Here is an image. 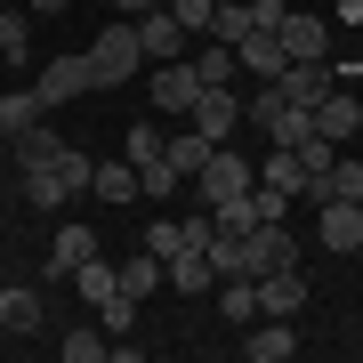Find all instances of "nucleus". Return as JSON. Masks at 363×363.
Masks as SVG:
<instances>
[{
  "instance_id": "f257e3e1",
  "label": "nucleus",
  "mask_w": 363,
  "mask_h": 363,
  "mask_svg": "<svg viewBox=\"0 0 363 363\" xmlns=\"http://www.w3.org/2000/svg\"><path fill=\"white\" fill-rule=\"evenodd\" d=\"M186 186H194L202 210H218V202H234V194H250V186H259V162H250L242 145H210V162H202Z\"/></svg>"
},
{
  "instance_id": "f03ea898",
  "label": "nucleus",
  "mask_w": 363,
  "mask_h": 363,
  "mask_svg": "<svg viewBox=\"0 0 363 363\" xmlns=\"http://www.w3.org/2000/svg\"><path fill=\"white\" fill-rule=\"evenodd\" d=\"M89 73H97V89H113V81H138V73H145V49H138V25H130V16H113V25L89 40Z\"/></svg>"
},
{
  "instance_id": "7ed1b4c3",
  "label": "nucleus",
  "mask_w": 363,
  "mask_h": 363,
  "mask_svg": "<svg viewBox=\"0 0 363 363\" xmlns=\"http://www.w3.org/2000/svg\"><path fill=\"white\" fill-rule=\"evenodd\" d=\"M33 89H40V105H49V113H57V105H73V97H89V89H97V73H89V49H81V57H49Z\"/></svg>"
},
{
  "instance_id": "20e7f679",
  "label": "nucleus",
  "mask_w": 363,
  "mask_h": 363,
  "mask_svg": "<svg viewBox=\"0 0 363 363\" xmlns=\"http://www.w3.org/2000/svg\"><path fill=\"white\" fill-rule=\"evenodd\" d=\"M186 121H194L210 145H226L234 130H242V97H234V81H210V89L194 97V113H186Z\"/></svg>"
},
{
  "instance_id": "39448f33",
  "label": "nucleus",
  "mask_w": 363,
  "mask_h": 363,
  "mask_svg": "<svg viewBox=\"0 0 363 363\" xmlns=\"http://www.w3.org/2000/svg\"><path fill=\"white\" fill-rule=\"evenodd\" d=\"M242 250H250V274H274V267H298V234L291 218H259L242 234Z\"/></svg>"
},
{
  "instance_id": "423d86ee",
  "label": "nucleus",
  "mask_w": 363,
  "mask_h": 363,
  "mask_svg": "<svg viewBox=\"0 0 363 363\" xmlns=\"http://www.w3.org/2000/svg\"><path fill=\"white\" fill-rule=\"evenodd\" d=\"M162 283H169V291H186V298H202V291H218V267H210V250H202V242H178V250L162 259Z\"/></svg>"
},
{
  "instance_id": "0eeeda50",
  "label": "nucleus",
  "mask_w": 363,
  "mask_h": 363,
  "mask_svg": "<svg viewBox=\"0 0 363 363\" xmlns=\"http://www.w3.org/2000/svg\"><path fill=\"white\" fill-rule=\"evenodd\" d=\"M315 226H323L331 259H355L363 250V202H315Z\"/></svg>"
},
{
  "instance_id": "6e6552de",
  "label": "nucleus",
  "mask_w": 363,
  "mask_h": 363,
  "mask_svg": "<svg viewBox=\"0 0 363 363\" xmlns=\"http://www.w3.org/2000/svg\"><path fill=\"white\" fill-rule=\"evenodd\" d=\"M138 25V49H145V65H178V49H186V25L169 9H145V16H130Z\"/></svg>"
},
{
  "instance_id": "1a4fd4ad",
  "label": "nucleus",
  "mask_w": 363,
  "mask_h": 363,
  "mask_svg": "<svg viewBox=\"0 0 363 363\" xmlns=\"http://www.w3.org/2000/svg\"><path fill=\"white\" fill-rule=\"evenodd\" d=\"M274 40H283L291 65H331V25H323V16H283Z\"/></svg>"
},
{
  "instance_id": "9d476101",
  "label": "nucleus",
  "mask_w": 363,
  "mask_h": 363,
  "mask_svg": "<svg viewBox=\"0 0 363 363\" xmlns=\"http://www.w3.org/2000/svg\"><path fill=\"white\" fill-rule=\"evenodd\" d=\"M145 97H154L162 113H194V97H202V73L186 65V57H178V65H154V81H145Z\"/></svg>"
},
{
  "instance_id": "9b49d317",
  "label": "nucleus",
  "mask_w": 363,
  "mask_h": 363,
  "mask_svg": "<svg viewBox=\"0 0 363 363\" xmlns=\"http://www.w3.org/2000/svg\"><path fill=\"white\" fill-rule=\"evenodd\" d=\"M355 130H363V97H355V89H323V97H315V138L347 145Z\"/></svg>"
},
{
  "instance_id": "f8f14e48",
  "label": "nucleus",
  "mask_w": 363,
  "mask_h": 363,
  "mask_svg": "<svg viewBox=\"0 0 363 363\" xmlns=\"http://www.w3.org/2000/svg\"><path fill=\"white\" fill-rule=\"evenodd\" d=\"M250 283H259V315H298V307H307V274H298V267L250 274Z\"/></svg>"
},
{
  "instance_id": "ddd939ff",
  "label": "nucleus",
  "mask_w": 363,
  "mask_h": 363,
  "mask_svg": "<svg viewBox=\"0 0 363 363\" xmlns=\"http://www.w3.org/2000/svg\"><path fill=\"white\" fill-rule=\"evenodd\" d=\"M298 202H307V210H315V202H363V162H355V154H339V162L323 169V178H315L307 194H298Z\"/></svg>"
},
{
  "instance_id": "4468645a",
  "label": "nucleus",
  "mask_w": 363,
  "mask_h": 363,
  "mask_svg": "<svg viewBox=\"0 0 363 363\" xmlns=\"http://www.w3.org/2000/svg\"><path fill=\"white\" fill-rule=\"evenodd\" d=\"M242 331H250V323H242ZM242 355H250V363H291V355H298V331H291V315H267V323L242 339Z\"/></svg>"
},
{
  "instance_id": "2eb2a0df",
  "label": "nucleus",
  "mask_w": 363,
  "mask_h": 363,
  "mask_svg": "<svg viewBox=\"0 0 363 363\" xmlns=\"http://www.w3.org/2000/svg\"><path fill=\"white\" fill-rule=\"evenodd\" d=\"M49 323V298L33 283H0V331H40Z\"/></svg>"
},
{
  "instance_id": "dca6fc26",
  "label": "nucleus",
  "mask_w": 363,
  "mask_h": 363,
  "mask_svg": "<svg viewBox=\"0 0 363 363\" xmlns=\"http://www.w3.org/2000/svg\"><path fill=\"white\" fill-rule=\"evenodd\" d=\"M283 65H291V57H283V40H274V33H242V40H234V73H259V81H274Z\"/></svg>"
},
{
  "instance_id": "f3484780",
  "label": "nucleus",
  "mask_w": 363,
  "mask_h": 363,
  "mask_svg": "<svg viewBox=\"0 0 363 363\" xmlns=\"http://www.w3.org/2000/svg\"><path fill=\"white\" fill-rule=\"evenodd\" d=\"M16 194H25L33 210H57V218L73 210V186L57 178V162H49V169H16Z\"/></svg>"
},
{
  "instance_id": "a211bd4d",
  "label": "nucleus",
  "mask_w": 363,
  "mask_h": 363,
  "mask_svg": "<svg viewBox=\"0 0 363 363\" xmlns=\"http://www.w3.org/2000/svg\"><path fill=\"white\" fill-rule=\"evenodd\" d=\"M259 186H274V194H307V162H298L291 154V145H267V154H259Z\"/></svg>"
},
{
  "instance_id": "6ab92c4d",
  "label": "nucleus",
  "mask_w": 363,
  "mask_h": 363,
  "mask_svg": "<svg viewBox=\"0 0 363 363\" xmlns=\"http://www.w3.org/2000/svg\"><path fill=\"white\" fill-rule=\"evenodd\" d=\"M33 121H49L40 89H0V145H9V138H25Z\"/></svg>"
},
{
  "instance_id": "aec40b11",
  "label": "nucleus",
  "mask_w": 363,
  "mask_h": 363,
  "mask_svg": "<svg viewBox=\"0 0 363 363\" xmlns=\"http://www.w3.org/2000/svg\"><path fill=\"white\" fill-rule=\"evenodd\" d=\"M81 259H97V234L65 218V226H57V242H49V274H57V283H65V274H73Z\"/></svg>"
},
{
  "instance_id": "412c9836",
  "label": "nucleus",
  "mask_w": 363,
  "mask_h": 363,
  "mask_svg": "<svg viewBox=\"0 0 363 363\" xmlns=\"http://www.w3.org/2000/svg\"><path fill=\"white\" fill-rule=\"evenodd\" d=\"M113 291H121V298H138V307H145V298L162 291V259H154V250H138L130 267H113Z\"/></svg>"
},
{
  "instance_id": "4be33fe9",
  "label": "nucleus",
  "mask_w": 363,
  "mask_h": 363,
  "mask_svg": "<svg viewBox=\"0 0 363 363\" xmlns=\"http://www.w3.org/2000/svg\"><path fill=\"white\" fill-rule=\"evenodd\" d=\"M9 145H16V169H49L57 154H65V138H57L49 121H33V130H25V138H9Z\"/></svg>"
},
{
  "instance_id": "5701e85b",
  "label": "nucleus",
  "mask_w": 363,
  "mask_h": 363,
  "mask_svg": "<svg viewBox=\"0 0 363 363\" xmlns=\"http://www.w3.org/2000/svg\"><path fill=\"white\" fill-rule=\"evenodd\" d=\"M274 89H283L291 105H315V97L331 89V65H283V73H274Z\"/></svg>"
},
{
  "instance_id": "b1692460",
  "label": "nucleus",
  "mask_w": 363,
  "mask_h": 363,
  "mask_svg": "<svg viewBox=\"0 0 363 363\" xmlns=\"http://www.w3.org/2000/svg\"><path fill=\"white\" fill-rule=\"evenodd\" d=\"M0 65H33V16L0 9Z\"/></svg>"
},
{
  "instance_id": "393cba45",
  "label": "nucleus",
  "mask_w": 363,
  "mask_h": 363,
  "mask_svg": "<svg viewBox=\"0 0 363 363\" xmlns=\"http://www.w3.org/2000/svg\"><path fill=\"white\" fill-rule=\"evenodd\" d=\"M218 315L226 323H259V283H250V274H226L218 283Z\"/></svg>"
},
{
  "instance_id": "a878e982",
  "label": "nucleus",
  "mask_w": 363,
  "mask_h": 363,
  "mask_svg": "<svg viewBox=\"0 0 363 363\" xmlns=\"http://www.w3.org/2000/svg\"><path fill=\"white\" fill-rule=\"evenodd\" d=\"M89 194H97V202H138V169H130V162H97V169H89Z\"/></svg>"
},
{
  "instance_id": "bb28decb",
  "label": "nucleus",
  "mask_w": 363,
  "mask_h": 363,
  "mask_svg": "<svg viewBox=\"0 0 363 363\" xmlns=\"http://www.w3.org/2000/svg\"><path fill=\"white\" fill-rule=\"evenodd\" d=\"M138 194H145V202H169V194H186L178 162H169V154H154V162H138Z\"/></svg>"
},
{
  "instance_id": "cd10ccee",
  "label": "nucleus",
  "mask_w": 363,
  "mask_h": 363,
  "mask_svg": "<svg viewBox=\"0 0 363 363\" xmlns=\"http://www.w3.org/2000/svg\"><path fill=\"white\" fill-rule=\"evenodd\" d=\"M97 331L105 339H138V298H121V291L97 298Z\"/></svg>"
},
{
  "instance_id": "c85d7f7f",
  "label": "nucleus",
  "mask_w": 363,
  "mask_h": 363,
  "mask_svg": "<svg viewBox=\"0 0 363 363\" xmlns=\"http://www.w3.org/2000/svg\"><path fill=\"white\" fill-rule=\"evenodd\" d=\"M162 154H169V162H178V178H194V169L210 162V138L194 130V121H186V138H162Z\"/></svg>"
},
{
  "instance_id": "c756f323",
  "label": "nucleus",
  "mask_w": 363,
  "mask_h": 363,
  "mask_svg": "<svg viewBox=\"0 0 363 363\" xmlns=\"http://www.w3.org/2000/svg\"><path fill=\"white\" fill-rule=\"evenodd\" d=\"M186 65H194V73H202V89H210V81H234V49H226V40H202Z\"/></svg>"
},
{
  "instance_id": "7c9ffc66",
  "label": "nucleus",
  "mask_w": 363,
  "mask_h": 363,
  "mask_svg": "<svg viewBox=\"0 0 363 363\" xmlns=\"http://www.w3.org/2000/svg\"><path fill=\"white\" fill-rule=\"evenodd\" d=\"M65 283H73V291H81V298L97 307V298H113V267H105V259H81V267L65 274Z\"/></svg>"
},
{
  "instance_id": "2f4dec72",
  "label": "nucleus",
  "mask_w": 363,
  "mask_h": 363,
  "mask_svg": "<svg viewBox=\"0 0 363 363\" xmlns=\"http://www.w3.org/2000/svg\"><path fill=\"white\" fill-rule=\"evenodd\" d=\"M113 355V339H105L97 323H81V331H65V363H105Z\"/></svg>"
},
{
  "instance_id": "473e14b6",
  "label": "nucleus",
  "mask_w": 363,
  "mask_h": 363,
  "mask_svg": "<svg viewBox=\"0 0 363 363\" xmlns=\"http://www.w3.org/2000/svg\"><path fill=\"white\" fill-rule=\"evenodd\" d=\"M169 16H178L186 33H210V16H218V0H162Z\"/></svg>"
},
{
  "instance_id": "72a5a7b5",
  "label": "nucleus",
  "mask_w": 363,
  "mask_h": 363,
  "mask_svg": "<svg viewBox=\"0 0 363 363\" xmlns=\"http://www.w3.org/2000/svg\"><path fill=\"white\" fill-rule=\"evenodd\" d=\"M178 242H186V218H154L145 226V250H154V259H169Z\"/></svg>"
},
{
  "instance_id": "f704fd0d",
  "label": "nucleus",
  "mask_w": 363,
  "mask_h": 363,
  "mask_svg": "<svg viewBox=\"0 0 363 363\" xmlns=\"http://www.w3.org/2000/svg\"><path fill=\"white\" fill-rule=\"evenodd\" d=\"M154 154H162V130H145V121H138V130H130V154H121V162L138 169V162H154Z\"/></svg>"
},
{
  "instance_id": "c9c22d12",
  "label": "nucleus",
  "mask_w": 363,
  "mask_h": 363,
  "mask_svg": "<svg viewBox=\"0 0 363 363\" xmlns=\"http://www.w3.org/2000/svg\"><path fill=\"white\" fill-rule=\"evenodd\" d=\"M57 9H73V0H25V16H57Z\"/></svg>"
},
{
  "instance_id": "e433bc0d",
  "label": "nucleus",
  "mask_w": 363,
  "mask_h": 363,
  "mask_svg": "<svg viewBox=\"0 0 363 363\" xmlns=\"http://www.w3.org/2000/svg\"><path fill=\"white\" fill-rule=\"evenodd\" d=\"M145 9H162V0H113V16H145Z\"/></svg>"
},
{
  "instance_id": "4c0bfd02",
  "label": "nucleus",
  "mask_w": 363,
  "mask_h": 363,
  "mask_svg": "<svg viewBox=\"0 0 363 363\" xmlns=\"http://www.w3.org/2000/svg\"><path fill=\"white\" fill-rule=\"evenodd\" d=\"M339 25H363V0H339Z\"/></svg>"
},
{
  "instance_id": "58836bf2",
  "label": "nucleus",
  "mask_w": 363,
  "mask_h": 363,
  "mask_svg": "<svg viewBox=\"0 0 363 363\" xmlns=\"http://www.w3.org/2000/svg\"><path fill=\"white\" fill-rule=\"evenodd\" d=\"M0 9H25V0H0Z\"/></svg>"
}]
</instances>
